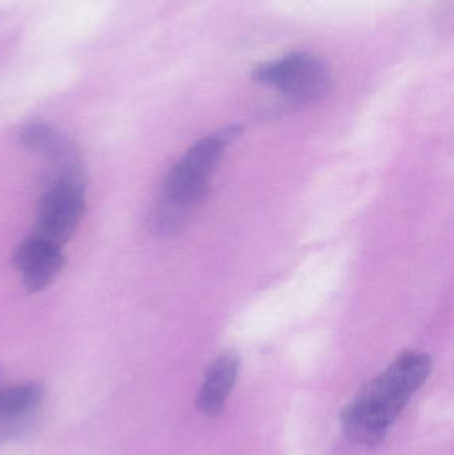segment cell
I'll return each mask as SVG.
<instances>
[{"label":"cell","mask_w":454,"mask_h":455,"mask_svg":"<svg viewBox=\"0 0 454 455\" xmlns=\"http://www.w3.org/2000/svg\"><path fill=\"white\" fill-rule=\"evenodd\" d=\"M44 387L37 382L0 387V419H16L39 405Z\"/></svg>","instance_id":"cell-8"},{"label":"cell","mask_w":454,"mask_h":455,"mask_svg":"<svg viewBox=\"0 0 454 455\" xmlns=\"http://www.w3.org/2000/svg\"><path fill=\"white\" fill-rule=\"evenodd\" d=\"M20 141L27 149L42 155L48 160L55 170L53 178L84 175L71 141L51 125L39 122L31 123L21 131Z\"/></svg>","instance_id":"cell-6"},{"label":"cell","mask_w":454,"mask_h":455,"mask_svg":"<svg viewBox=\"0 0 454 455\" xmlns=\"http://www.w3.org/2000/svg\"><path fill=\"white\" fill-rule=\"evenodd\" d=\"M13 262L27 291L36 293L47 289L59 277L66 257L60 245L34 233L18 246Z\"/></svg>","instance_id":"cell-5"},{"label":"cell","mask_w":454,"mask_h":455,"mask_svg":"<svg viewBox=\"0 0 454 455\" xmlns=\"http://www.w3.org/2000/svg\"><path fill=\"white\" fill-rule=\"evenodd\" d=\"M84 213V176L52 179L40 199L35 233L63 246L76 232Z\"/></svg>","instance_id":"cell-4"},{"label":"cell","mask_w":454,"mask_h":455,"mask_svg":"<svg viewBox=\"0 0 454 455\" xmlns=\"http://www.w3.org/2000/svg\"><path fill=\"white\" fill-rule=\"evenodd\" d=\"M240 358L235 352L219 355L205 373L204 382L197 395V408L204 416L219 417L239 376Z\"/></svg>","instance_id":"cell-7"},{"label":"cell","mask_w":454,"mask_h":455,"mask_svg":"<svg viewBox=\"0 0 454 455\" xmlns=\"http://www.w3.org/2000/svg\"><path fill=\"white\" fill-rule=\"evenodd\" d=\"M240 125H229L194 144L173 165L155 208L152 226L157 235H170L187 226L210 189V180L227 147L242 133Z\"/></svg>","instance_id":"cell-2"},{"label":"cell","mask_w":454,"mask_h":455,"mask_svg":"<svg viewBox=\"0 0 454 455\" xmlns=\"http://www.w3.org/2000/svg\"><path fill=\"white\" fill-rule=\"evenodd\" d=\"M252 76L256 82L271 85L291 101L300 104L319 100L331 87L327 64L307 52L291 53L261 64Z\"/></svg>","instance_id":"cell-3"},{"label":"cell","mask_w":454,"mask_h":455,"mask_svg":"<svg viewBox=\"0 0 454 455\" xmlns=\"http://www.w3.org/2000/svg\"><path fill=\"white\" fill-rule=\"evenodd\" d=\"M432 371V358L423 352H405L383 373L368 382L344 409L341 422L346 437L375 446Z\"/></svg>","instance_id":"cell-1"}]
</instances>
